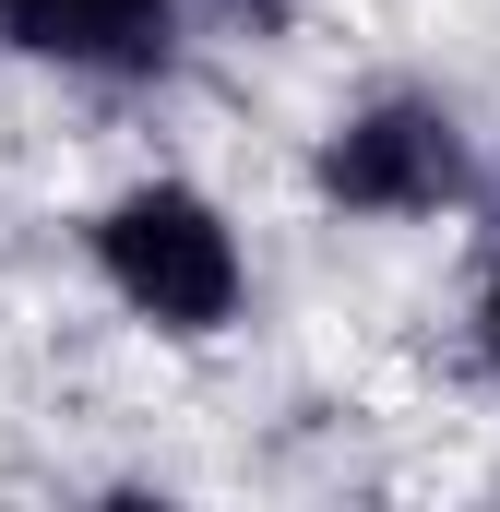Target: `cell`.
Instances as JSON below:
<instances>
[{
  "label": "cell",
  "mask_w": 500,
  "mask_h": 512,
  "mask_svg": "<svg viewBox=\"0 0 500 512\" xmlns=\"http://www.w3.org/2000/svg\"><path fill=\"white\" fill-rule=\"evenodd\" d=\"M84 262L155 346H227L250 322V239L203 179H120L84 215Z\"/></svg>",
  "instance_id": "1"
},
{
  "label": "cell",
  "mask_w": 500,
  "mask_h": 512,
  "mask_svg": "<svg viewBox=\"0 0 500 512\" xmlns=\"http://www.w3.org/2000/svg\"><path fill=\"white\" fill-rule=\"evenodd\" d=\"M310 203L346 227H453L489 203L477 120L441 84H370L310 131Z\"/></svg>",
  "instance_id": "2"
},
{
  "label": "cell",
  "mask_w": 500,
  "mask_h": 512,
  "mask_svg": "<svg viewBox=\"0 0 500 512\" xmlns=\"http://www.w3.org/2000/svg\"><path fill=\"white\" fill-rule=\"evenodd\" d=\"M0 48L72 84H155L191 48L179 0H0Z\"/></svg>",
  "instance_id": "3"
},
{
  "label": "cell",
  "mask_w": 500,
  "mask_h": 512,
  "mask_svg": "<svg viewBox=\"0 0 500 512\" xmlns=\"http://www.w3.org/2000/svg\"><path fill=\"white\" fill-rule=\"evenodd\" d=\"M179 12H191V36H250L262 48V36H286L298 0H179Z\"/></svg>",
  "instance_id": "4"
},
{
  "label": "cell",
  "mask_w": 500,
  "mask_h": 512,
  "mask_svg": "<svg viewBox=\"0 0 500 512\" xmlns=\"http://www.w3.org/2000/svg\"><path fill=\"white\" fill-rule=\"evenodd\" d=\"M477 358L500 370V227H489V251H477Z\"/></svg>",
  "instance_id": "5"
}]
</instances>
